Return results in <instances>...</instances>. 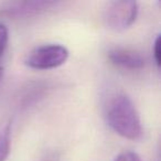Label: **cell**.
<instances>
[{
	"instance_id": "1",
	"label": "cell",
	"mask_w": 161,
	"mask_h": 161,
	"mask_svg": "<svg viewBox=\"0 0 161 161\" xmlns=\"http://www.w3.org/2000/svg\"><path fill=\"white\" fill-rule=\"evenodd\" d=\"M104 117L113 131L125 139L138 140L142 136V125L134 102L126 93L114 91L104 101Z\"/></svg>"
},
{
	"instance_id": "2",
	"label": "cell",
	"mask_w": 161,
	"mask_h": 161,
	"mask_svg": "<svg viewBox=\"0 0 161 161\" xmlns=\"http://www.w3.org/2000/svg\"><path fill=\"white\" fill-rule=\"evenodd\" d=\"M69 52L64 45L49 43L36 47L25 56V63L28 67L38 71H47L60 67L67 61Z\"/></svg>"
},
{
	"instance_id": "3",
	"label": "cell",
	"mask_w": 161,
	"mask_h": 161,
	"mask_svg": "<svg viewBox=\"0 0 161 161\" xmlns=\"http://www.w3.org/2000/svg\"><path fill=\"white\" fill-rule=\"evenodd\" d=\"M139 7L136 1H110L104 10L106 27L114 31H124L134 25Z\"/></svg>"
},
{
	"instance_id": "4",
	"label": "cell",
	"mask_w": 161,
	"mask_h": 161,
	"mask_svg": "<svg viewBox=\"0 0 161 161\" xmlns=\"http://www.w3.org/2000/svg\"><path fill=\"white\" fill-rule=\"evenodd\" d=\"M58 3L47 0H25L10 1L0 6V16L10 19H23L39 16L43 12L56 7Z\"/></svg>"
},
{
	"instance_id": "5",
	"label": "cell",
	"mask_w": 161,
	"mask_h": 161,
	"mask_svg": "<svg viewBox=\"0 0 161 161\" xmlns=\"http://www.w3.org/2000/svg\"><path fill=\"white\" fill-rule=\"evenodd\" d=\"M107 58L113 65L119 69L137 71L145 67V58L139 52L128 47H113L107 52Z\"/></svg>"
},
{
	"instance_id": "6",
	"label": "cell",
	"mask_w": 161,
	"mask_h": 161,
	"mask_svg": "<svg viewBox=\"0 0 161 161\" xmlns=\"http://www.w3.org/2000/svg\"><path fill=\"white\" fill-rule=\"evenodd\" d=\"M11 148V126L10 124L0 125V161H6Z\"/></svg>"
},
{
	"instance_id": "7",
	"label": "cell",
	"mask_w": 161,
	"mask_h": 161,
	"mask_svg": "<svg viewBox=\"0 0 161 161\" xmlns=\"http://www.w3.org/2000/svg\"><path fill=\"white\" fill-rule=\"evenodd\" d=\"M8 41H9V31H8V28L3 22H0V58L3 56V52H5L6 47H7Z\"/></svg>"
},
{
	"instance_id": "8",
	"label": "cell",
	"mask_w": 161,
	"mask_h": 161,
	"mask_svg": "<svg viewBox=\"0 0 161 161\" xmlns=\"http://www.w3.org/2000/svg\"><path fill=\"white\" fill-rule=\"evenodd\" d=\"M115 161H142L138 153L134 151H124L116 157Z\"/></svg>"
},
{
	"instance_id": "9",
	"label": "cell",
	"mask_w": 161,
	"mask_h": 161,
	"mask_svg": "<svg viewBox=\"0 0 161 161\" xmlns=\"http://www.w3.org/2000/svg\"><path fill=\"white\" fill-rule=\"evenodd\" d=\"M160 36H157L156 40L153 42V58L156 62L157 66H160V56H161V50H160Z\"/></svg>"
},
{
	"instance_id": "10",
	"label": "cell",
	"mask_w": 161,
	"mask_h": 161,
	"mask_svg": "<svg viewBox=\"0 0 161 161\" xmlns=\"http://www.w3.org/2000/svg\"><path fill=\"white\" fill-rule=\"evenodd\" d=\"M42 161H58V157L55 153H51V154H47L45 158H43Z\"/></svg>"
},
{
	"instance_id": "11",
	"label": "cell",
	"mask_w": 161,
	"mask_h": 161,
	"mask_svg": "<svg viewBox=\"0 0 161 161\" xmlns=\"http://www.w3.org/2000/svg\"><path fill=\"white\" fill-rule=\"evenodd\" d=\"M3 67L0 66V83H1V80H3Z\"/></svg>"
}]
</instances>
